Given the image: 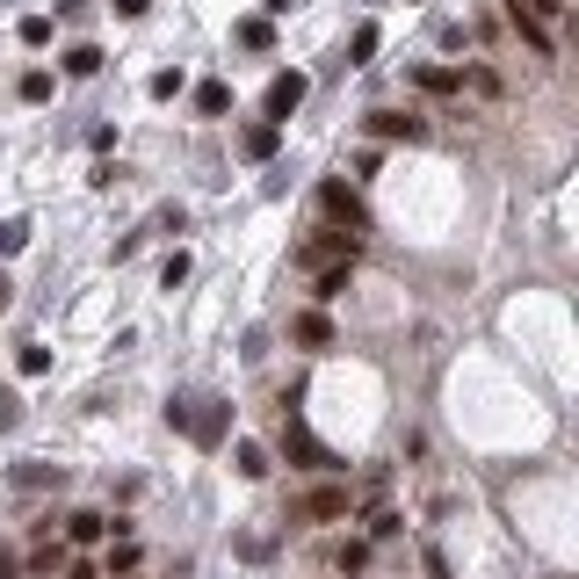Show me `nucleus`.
I'll return each mask as SVG.
<instances>
[{"mask_svg":"<svg viewBox=\"0 0 579 579\" xmlns=\"http://www.w3.org/2000/svg\"><path fill=\"white\" fill-rule=\"evenodd\" d=\"M167 428H189L203 449H218L225 428H232V406H218V399H174L167 406Z\"/></svg>","mask_w":579,"mask_h":579,"instance_id":"1","label":"nucleus"},{"mask_svg":"<svg viewBox=\"0 0 579 579\" xmlns=\"http://www.w3.org/2000/svg\"><path fill=\"white\" fill-rule=\"evenodd\" d=\"M319 210H326L341 232H355V239L370 232V210H362V196L348 189V181H319Z\"/></svg>","mask_w":579,"mask_h":579,"instance_id":"2","label":"nucleus"},{"mask_svg":"<svg viewBox=\"0 0 579 579\" xmlns=\"http://www.w3.org/2000/svg\"><path fill=\"white\" fill-rule=\"evenodd\" d=\"M355 247H362L355 232H341V225H326L319 239H304V247H297V268H333V261H355Z\"/></svg>","mask_w":579,"mask_h":579,"instance_id":"3","label":"nucleus"},{"mask_svg":"<svg viewBox=\"0 0 579 579\" xmlns=\"http://www.w3.org/2000/svg\"><path fill=\"white\" fill-rule=\"evenodd\" d=\"M290 522H348V485H312L304 500H290Z\"/></svg>","mask_w":579,"mask_h":579,"instance_id":"4","label":"nucleus"},{"mask_svg":"<svg viewBox=\"0 0 579 579\" xmlns=\"http://www.w3.org/2000/svg\"><path fill=\"white\" fill-rule=\"evenodd\" d=\"M304 87H312L304 73H276V80H268V95H261V116H268V124H290L297 102H304Z\"/></svg>","mask_w":579,"mask_h":579,"instance_id":"5","label":"nucleus"},{"mask_svg":"<svg viewBox=\"0 0 579 579\" xmlns=\"http://www.w3.org/2000/svg\"><path fill=\"white\" fill-rule=\"evenodd\" d=\"M283 456H290L297 471H326V464H333V456H326V449H319L312 435H304L297 420H283Z\"/></svg>","mask_w":579,"mask_h":579,"instance_id":"6","label":"nucleus"},{"mask_svg":"<svg viewBox=\"0 0 579 579\" xmlns=\"http://www.w3.org/2000/svg\"><path fill=\"white\" fill-rule=\"evenodd\" d=\"M507 22H514V37H522V44H529L536 58H558V44H551V29H543V22H536V15L522 8V0H507Z\"/></svg>","mask_w":579,"mask_h":579,"instance_id":"7","label":"nucleus"},{"mask_svg":"<svg viewBox=\"0 0 579 579\" xmlns=\"http://www.w3.org/2000/svg\"><path fill=\"white\" fill-rule=\"evenodd\" d=\"M290 333H297V348H333V319L326 312H297Z\"/></svg>","mask_w":579,"mask_h":579,"instance_id":"8","label":"nucleus"},{"mask_svg":"<svg viewBox=\"0 0 579 579\" xmlns=\"http://www.w3.org/2000/svg\"><path fill=\"white\" fill-rule=\"evenodd\" d=\"M370 131H377V138H406V145H413V138H428V124H420V116H391V109L370 116Z\"/></svg>","mask_w":579,"mask_h":579,"instance_id":"9","label":"nucleus"},{"mask_svg":"<svg viewBox=\"0 0 579 579\" xmlns=\"http://www.w3.org/2000/svg\"><path fill=\"white\" fill-rule=\"evenodd\" d=\"M276 138H283V124H247V138H239V152H247V160H276Z\"/></svg>","mask_w":579,"mask_h":579,"instance_id":"10","label":"nucleus"},{"mask_svg":"<svg viewBox=\"0 0 579 579\" xmlns=\"http://www.w3.org/2000/svg\"><path fill=\"white\" fill-rule=\"evenodd\" d=\"M22 572H29V579H51V572H66V543H51V536H44L37 551H29V565H22Z\"/></svg>","mask_w":579,"mask_h":579,"instance_id":"11","label":"nucleus"},{"mask_svg":"<svg viewBox=\"0 0 579 579\" xmlns=\"http://www.w3.org/2000/svg\"><path fill=\"white\" fill-rule=\"evenodd\" d=\"M413 87H420V95H456V87H464V73H456V66H420Z\"/></svg>","mask_w":579,"mask_h":579,"instance_id":"12","label":"nucleus"},{"mask_svg":"<svg viewBox=\"0 0 579 579\" xmlns=\"http://www.w3.org/2000/svg\"><path fill=\"white\" fill-rule=\"evenodd\" d=\"M109 536V514H66V543H102Z\"/></svg>","mask_w":579,"mask_h":579,"instance_id":"13","label":"nucleus"},{"mask_svg":"<svg viewBox=\"0 0 579 579\" xmlns=\"http://www.w3.org/2000/svg\"><path fill=\"white\" fill-rule=\"evenodd\" d=\"M58 478H66L58 464H15V485H22V493H51Z\"/></svg>","mask_w":579,"mask_h":579,"instance_id":"14","label":"nucleus"},{"mask_svg":"<svg viewBox=\"0 0 579 579\" xmlns=\"http://www.w3.org/2000/svg\"><path fill=\"white\" fill-rule=\"evenodd\" d=\"M348 268H355V261H333V268H319V290H312V297H319V304L348 297Z\"/></svg>","mask_w":579,"mask_h":579,"instance_id":"15","label":"nucleus"},{"mask_svg":"<svg viewBox=\"0 0 579 579\" xmlns=\"http://www.w3.org/2000/svg\"><path fill=\"white\" fill-rule=\"evenodd\" d=\"M239 44H247V51H268V44H276V22H268V15H247V22H239Z\"/></svg>","mask_w":579,"mask_h":579,"instance_id":"16","label":"nucleus"},{"mask_svg":"<svg viewBox=\"0 0 579 579\" xmlns=\"http://www.w3.org/2000/svg\"><path fill=\"white\" fill-rule=\"evenodd\" d=\"M66 73H73V80H95V73H102V51H95V44H73V51H66Z\"/></svg>","mask_w":579,"mask_h":579,"instance_id":"17","label":"nucleus"},{"mask_svg":"<svg viewBox=\"0 0 579 579\" xmlns=\"http://www.w3.org/2000/svg\"><path fill=\"white\" fill-rule=\"evenodd\" d=\"M196 109H203V116H225V109H232V87H225V80H203V87H196Z\"/></svg>","mask_w":579,"mask_h":579,"instance_id":"18","label":"nucleus"},{"mask_svg":"<svg viewBox=\"0 0 579 579\" xmlns=\"http://www.w3.org/2000/svg\"><path fill=\"white\" fill-rule=\"evenodd\" d=\"M232 464H239V478H268V449H261V442H239Z\"/></svg>","mask_w":579,"mask_h":579,"instance_id":"19","label":"nucleus"},{"mask_svg":"<svg viewBox=\"0 0 579 579\" xmlns=\"http://www.w3.org/2000/svg\"><path fill=\"white\" fill-rule=\"evenodd\" d=\"M145 95H152V102H174V95H181V66H160V73L145 80Z\"/></svg>","mask_w":579,"mask_h":579,"instance_id":"20","label":"nucleus"},{"mask_svg":"<svg viewBox=\"0 0 579 579\" xmlns=\"http://www.w3.org/2000/svg\"><path fill=\"white\" fill-rule=\"evenodd\" d=\"M138 558H145L138 543H131V536H116V543H109V579H116V572H138Z\"/></svg>","mask_w":579,"mask_h":579,"instance_id":"21","label":"nucleus"},{"mask_svg":"<svg viewBox=\"0 0 579 579\" xmlns=\"http://www.w3.org/2000/svg\"><path fill=\"white\" fill-rule=\"evenodd\" d=\"M29 247V225L22 218H0V254H22Z\"/></svg>","mask_w":579,"mask_h":579,"instance_id":"22","label":"nucleus"},{"mask_svg":"<svg viewBox=\"0 0 579 579\" xmlns=\"http://www.w3.org/2000/svg\"><path fill=\"white\" fill-rule=\"evenodd\" d=\"M22 44L44 51V44H51V15H29V22H22Z\"/></svg>","mask_w":579,"mask_h":579,"instance_id":"23","label":"nucleus"},{"mask_svg":"<svg viewBox=\"0 0 579 579\" xmlns=\"http://www.w3.org/2000/svg\"><path fill=\"white\" fill-rule=\"evenodd\" d=\"M341 572H370V543H341V558H333Z\"/></svg>","mask_w":579,"mask_h":579,"instance_id":"24","label":"nucleus"},{"mask_svg":"<svg viewBox=\"0 0 579 579\" xmlns=\"http://www.w3.org/2000/svg\"><path fill=\"white\" fill-rule=\"evenodd\" d=\"M22 102H51V73H44V66L22 73Z\"/></svg>","mask_w":579,"mask_h":579,"instance_id":"25","label":"nucleus"},{"mask_svg":"<svg viewBox=\"0 0 579 579\" xmlns=\"http://www.w3.org/2000/svg\"><path fill=\"white\" fill-rule=\"evenodd\" d=\"M370 51H377V22H362V29H355V44H348V58L362 66V58H370Z\"/></svg>","mask_w":579,"mask_h":579,"instance_id":"26","label":"nucleus"},{"mask_svg":"<svg viewBox=\"0 0 579 579\" xmlns=\"http://www.w3.org/2000/svg\"><path fill=\"white\" fill-rule=\"evenodd\" d=\"M44 370H51V348L29 341V348H22V377H44Z\"/></svg>","mask_w":579,"mask_h":579,"instance_id":"27","label":"nucleus"},{"mask_svg":"<svg viewBox=\"0 0 579 579\" xmlns=\"http://www.w3.org/2000/svg\"><path fill=\"white\" fill-rule=\"evenodd\" d=\"M522 8H529V15H536V22H558V15H565V8H572V0H522Z\"/></svg>","mask_w":579,"mask_h":579,"instance_id":"28","label":"nucleus"},{"mask_svg":"<svg viewBox=\"0 0 579 579\" xmlns=\"http://www.w3.org/2000/svg\"><path fill=\"white\" fill-rule=\"evenodd\" d=\"M145 8H152V0H116V15H124V22H138Z\"/></svg>","mask_w":579,"mask_h":579,"instance_id":"29","label":"nucleus"},{"mask_svg":"<svg viewBox=\"0 0 579 579\" xmlns=\"http://www.w3.org/2000/svg\"><path fill=\"white\" fill-rule=\"evenodd\" d=\"M0 579H22V565H15L8 551H0Z\"/></svg>","mask_w":579,"mask_h":579,"instance_id":"30","label":"nucleus"},{"mask_svg":"<svg viewBox=\"0 0 579 579\" xmlns=\"http://www.w3.org/2000/svg\"><path fill=\"white\" fill-rule=\"evenodd\" d=\"M66 579H102V572L95 565H66Z\"/></svg>","mask_w":579,"mask_h":579,"instance_id":"31","label":"nucleus"},{"mask_svg":"<svg viewBox=\"0 0 579 579\" xmlns=\"http://www.w3.org/2000/svg\"><path fill=\"white\" fill-rule=\"evenodd\" d=\"M8 297H15V283H8V276H0V312H8Z\"/></svg>","mask_w":579,"mask_h":579,"instance_id":"32","label":"nucleus"},{"mask_svg":"<svg viewBox=\"0 0 579 579\" xmlns=\"http://www.w3.org/2000/svg\"><path fill=\"white\" fill-rule=\"evenodd\" d=\"M116 579H138V572H116Z\"/></svg>","mask_w":579,"mask_h":579,"instance_id":"33","label":"nucleus"}]
</instances>
